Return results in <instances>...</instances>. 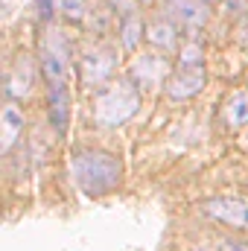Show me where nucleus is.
Here are the masks:
<instances>
[{
    "instance_id": "nucleus-18",
    "label": "nucleus",
    "mask_w": 248,
    "mask_h": 251,
    "mask_svg": "<svg viewBox=\"0 0 248 251\" xmlns=\"http://www.w3.org/2000/svg\"><path fill=\"white\" fill-rule=\"evenodd\" d=\"M38 6H41V9H38L41 18H50V15H53V0H38Z\"/></svg>"
},
{
    "instance_id": "nucleus-11",
    "label": "nucleus",
    "mask_w": 248,
    "mask_h": 251,
    "mask_svg": "<svg viewBox=\"0 0 248 251\" xmlns=\"http://www.w3.org/2000/svg\"><path fill=\"white\" fill-rule=\"evenodd\" d=\"M29 85H32V64H29L26 56H21L18 67H15V76L9 82V94L12 97H24V94H29Z\"/></svg>"
},
{
    "instance_id": "nucleus-4",
    "label": "nucleus",
    "mask_w": 248,
    "mask_h": 251,
    "mask_svg": "<svg viewBox=\"0 0 248 251\" xmlns=\"http://www.w3.org/2000/svg\"><path fill=\"white\" fill-rule=\"evenodd\" d=\"M67 47H64V38L59 32H53L50 38H44V50H41V67H44V76L50 82V88L56 85H67L64 76H67V59H64Z\"/></svg>"
},
{
    "instance_id": "nucleus-19",
    "label": "nucleus",
    "mask_w": 248,
    "mask_h": 251,
    "mask_svg": "<svg viewBox=\"0 0 248 251\" xmlns=\"http://www.w3.org/2000/svg\"><path fill=\"white\" fill-rule=\"evenodd\" d=\"M140 3H152V0H140Z\"/></svg>"
},
{
    "instance_id": "nucleus-10",
    "label": "nucleus",
    "mask_w": 248,
    "mask_h": 251,
    "mask_svg": "<svg viewBox=\"0 0 248 251\" xmlns=\"http://www.w3.org/2000/svg\"><path fill=\"white\" fill-rule=\"evenodd\" d=\"M167 70H170V64L164 62L161 56H140V59L134 62V76H137V82H140V79L158 82V79L167 76Z\"/></svg>"
},
{
    "instance_id": "nucleus-15",
    "label": "nucleus",
    "mask_w": 248,
    "mask_h": 251,
    "mask_svg": "<svg viewBox=\"0 0 248 251\" xmlns=\"http://www.w3.org/2000/svg\"><path fill=\"white\" fill-rule=\"evenodd\" d=\"M196 251H248V246L243 243H228V240H219V243H204Z\"/></svg>"
},
{
    "instance_id": "nucleus-20",
    "label": "nucleus",
    "mask_w": 248,
    "mask_h": 251,
    "mask_svg": "<svg viewBox=\"0 0 248 251\" xmlns=\"http://www.w3.org/2000/svg\"><path fill=\"white\" fill-rule=\"evenodd\" d=\"M207 3H210V0H207Z\"/></svg>"
},
{
    "instance_id": "nucleus-3",
    "label": "nucleus",
    "mask_w": 248,
    "mask_h": 251,
    "mask_svg": "<svg viewBox=\"0 0 248 251\" xmlns=\"http://www.w3.org/2000/svg\"><path fill=\"white\" fill-rule=\"evenodd\" d=\"M201 213L210 216L213 222L231 225L237 231H248V201L237 199V196H216L201 201Z\"/></svg>"
},
{
    "instance_id": "nucleus-9",
    "label": "nucleus",
    "mask_w": 248,
    "mask_h": 251,
    "mask_svg": "<svg viewBox=\"0 0 248 251\" xmlns=\"http://www.w3.org/2000/svg\"><path fill=\"white\" fill-rule=\"evenodd\" d=\"M67 111H70V91H67V85L50 88V117H53V126L59 131L67 126Z\"/></svg>"
},
{
    "instance_id": "nucleus-14",
    "label": "nucleus",
    "mask_w": 248,
    "mask_h": 251,
    "mask_svg": "<svg viewBox=\"0 0 248 251\" xmlns=\"http://www.w3.org/2000/svg\"><path fill=\"white\" fill-rule=\"evenodd\" d=\"M3 123H6V137H3V146H12L15 134H18V131H21V126H24V114H21L15 105H9V108L3 111Z\"/></svg>"
},
{
    "instance_id": "nucleus-5",
    "label": "nucleus",
    "mask_w": 248,
    "mask_h": 251,
    "mask_svg": "<svg viewBox=\"0 0 248 251\" xmlns=\"http://www.w3.org/2000/svg\"><path fill=\"white\" fill-rule=\"evenodd\" d=\"M114 67H117V50L114 47H97L82 59V76L88 85H99V82L111 79Z\"/></svg>"
},
{
    "instance_id": "nucleus-17",
    "label": "nucleus",
    "mask_w": 248,
    "mask_h": 251,
    "mask_svg": "<svg viewBox=\"0 0 248 251\" xmlns=\"http://www.w3.org/2000/svg\"><path fill=\"white\" fill-rule=\"evenodd\" d=\"M62 6L70 18H82L85 15V0H62Z\"/></svg>"
},
{
    "instance_id": "nucleus-12",
    "label": "nucleus",
    "mask_w": 248,
    "mask_h": 251,
    "mask_svg": "<svg viewBox=\"0 0 248 251\" xmlns=\"http://www.w3.org/2000/svg\"><path fill=\"white\" fill-rule=\"evenodd\" d=\"M140 38H143V21L137 15H125L123 24H120V41H123V47L125 50H137Z\"/></svg>"
},
{
    "instance_id": "nucleus-8",
    "label": "nucleus",
    "mask_w": 248,
    "mask_h": 251,
    "mask_svg": "<svg viewBox=\"0 0 248 251\" xmlns=\"http://www.w3.org/2000/svg\"><path fill=\"white\" fill-rule=\"evenodd\" d=\"M225 123L231 128H240L248 123V88L243 91H234L225 102Z\"/></svg>"
},
{
    "instance_id": "nucleus-6",
    "label": "nucleus",
    "mask_w": 248,
    "mask_h": 251,
    "mask_svg": "<svg viewBox=\"0 0 248 251\" xmlns=\"http://www.w3.org/2000/svg\"><path fill=\"white\" fill-rule=\"evenodd\" d=\"M201 88H204V70H190V67H187L184 73H178V76L170 79L167 97H170L173 102H184L190 97H196Z\"/></svg>"
},
{
    "instance_id": "nucleus-1",
    "label": "nucleus",
    "mask_w": 248,
    "mask_h": 251,
    "mask_svg": "<svg viewBox=\"0 0 248 251\" xmlns=\"http://www.w3.org/2000/svg\"><path fill=\"white\" fill-rule=\"evenodd\" d=\"M70 170H73V178H76L79 190L85 196H91V199L108 196L111 190L120 184V178H123V164L114 155L99 152V149H82V152H76Z\"/></svg>"
},
{
    "instance_id": "nucleus-7",
    "label": "nucleus",
    "mask_w": 248,
    "mask_h": 251,
    "mask_svg": "<svg viewBox=\"0 0 248 251\" xmlns=\"http://www.w3.org/2000/svg\"><path fill=\"white\" fill-rule=\"evenodd\" d=\"M170 9L173 15L184 24L187 29H196L207 21L210 9H207V0H170Z\"/></svg>"
},
{
    "instance_id": "nucleus-13",
    "label": "nucleus",
    "mask_w": 248,
    "mask_h": 251,
    "mask_svg": "<svg viewBox=\"0 0 248 251\" xmlns=\"http://www.w3.org/2000/svg\"><path fill=\"white\" fill-rule=\"evenodd\" d=\"M146 38L155 47H164V50H173L175 47V29H173V24H164V21H155L146 29Z\"/></svg>"
},
{
    "instance_id": "nucleus-2",
    "label": "nucleus",
    "mask_w": 248,
    "mask_h": 251,
    "mask_svg": "<svg viewBox=\"0 0 248 251\" xmlns=\"http://www.w3.org/2000/svg\"><path fill=\"white\" fill-rule=\"evenodd\" d=\"M137 108H140V91L134 88V82L131 79H117L97 97L94 117H97L99 126L114 128V126H123L125 120H131Z\"/></svg>"
},
{
    "instance_id": "nucleus-16",
    "label": "nucleus",
    "mask_w": 248,
    "mask_h": 251,
    "mask_svg": "<svg viewBox=\"0 0 248 251\" xmlns=\"http://www.w3.org/2000/svg\"><path fill=\"white\" fill-rule=\"evenodd\" d=\"M178 62L184 64V67L201 64V47H198V44H187L184 50H181V59H178Z\"/></svg>"
}]
</instances>
